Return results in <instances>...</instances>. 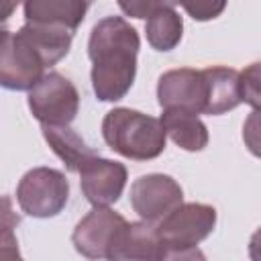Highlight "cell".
Instances as JSON below:
<instances>
[{"label": "cell", "instance_id": "cell-5", "mask_svg": "<svg viewBox=\"0 0 261 261\" xmlns=\"http://www.w3.org/2000/svg\"><path fill=\"white\" fill-rule=\"evenodd\" d=\"M216 224V210L208 204H179L155 226L165 249H190L204 241Z\"/></svg>", "mask_w": 261, "mask_h": 261}, {"label": "cell", "instance_id": "cell-1", "mask_svg": "<svg viewBox=\"0 0 261 261\" xmlns=\"http://www.w3.org/2000/svg\"><path fill=\"white\" fill-rule=\"evenodd\" d=\"M139 35L120 16H106L94 24L88 55L92 59V86L102 102H116L130 90L137 73Z\"/></svg>", "mask_w": 261, "mask_h": 261}, {"label": "cell", "instance_id": "cell-16", "mask_svg": "<svg viewBox=\"0 0 261 261\" xmlns=\"http://www.w3.org/2000/svg\"><path fill=\"white\" fill-rule=\"evenodd\" d=\"M161 126L165 135L171 137L175 145H179L186 151H202L208 145V128L198 118V114H192L188 110L169 108L161 114Z\"/></svg>", "mask_w": 261, "mask_h": 261}, {"label": "cell", "instance_id": "cell-3", "mask_svg": "<svg viewBox=\"0 0 261 261\" xmlns=\"http://www.w3.org/2000/svg\"><path fill=\"white\" fill-rule=\"evenodd\" d=\"M29 108L43 126H67L77 114L80 94L67 77L49 71L29 90Z\"/></svg>", "mask_w": 261, "mask_h": 261}, {"label": "cell", "instance_id": "cell-17", "mask_svg": "<svg viewBox=\"0 0 261 261\" xmlns=\"http://www.w3.org/2000/svg\"><path fill=\"white\" fill-rule=\"evenodd\" d=\"M43 137L49 143V147L53 149V153L65 163V167L69 171H77L92 161L94 157H98V153L94 149H90L80 135H75L69 126H43Z\"/></svg>", "mask_w": 261, "mask_h": 261}, {"label": "cell", "instance_id": "cell-23", "mask_svg": "<svg viewBox=\"0 0 261 261\" xmlns=\"http://www.w3.org/2000/svg\"><path fill=\"white\" fill-rule=\"evenodd\" d=\"M16 10V2H0V22H6V18Z\"/></svg>", "mask_w": 261, "mask_h": 261}, {"label": "cell", "instance_id": "cell-14", "mask_svg": "<svg viewBox=\"0 0 261 261\" xmlns=\"http://www.w3.org/2000/svg\"><path fill=\"white\" fill-rule=\"evenodd\" d=\"M31 47L39 53L45 67L55 65L59 59H63L71 47L73 33L61 27L51 24H39V22H24V27L18 31Z\"/></svg>", "mask_w": 261, "mask_h": 261}, {"label": "cell", "instance_id": "cell-7", "mask_svg": "<svg viewBox=\"0 0 261 261\" xmlns=\"http://www.w3.org/2000/svg\"><path fill=\"white\" fill-rule=\"evenodd\" d=\"M179 184L163 173H149L135 179L130 186V204L143 222H157L181 204Z\"/></svg>", "mask_w": 261, "mask_h": 261}, {"label": "cell", "instance_id": "cell-4", "mask_svg": "<svg viewBox=\"0 0 261 261\" xmlns=\"http://www.w3.org/2000/svg\"><path fill=\"white\" fill-rule=\"evenodd\" d=\"M69 198V181L51 167H35L27 171L16 188V200L24 214L49 218L59 214Z\"/></svg>", "mask_w": 261, "mask_h": 261}, {"label": "cell", "instance_id": "cell-19", "mask_svg": "<svg viewBox=\"0 0 261 261\" xmlns=\"http://www.w3.org/2000/svg\"><path fill=\"white\" fill-rule=\"evenodd\" d=\"M20 224V216L14 212L10 198H0V239L12 237L14 228Z\"/></svg>", "mask_w": 261, "mask_h": 261}, {"label": "cell", "instance_id": "cell-15", "mask_svg": "<svg viewBox=\"0 0 261 261\" xmlns=\"http://www.w3.org/2000/svg\"><path fill=\"white\" fill-rule=\"evenodd\" d=\"M86 10H88L86 2L31 0V2L24 4V18H27V22L61 27V29H67V31L75 33L80 22L84 20Z\"/></svg>", "mask_w": 261, "mask_h": 261}, {"label": "cell", "instance_id": "cell-12", "mask_svg": "<svg viewBox=\"0 0 261 261\" xmlns=\"http://www.w3.org/2000/svg\"><path fill=\"white\" fill-rule=\"evenodd\" d=\"M165 247L149 222H126L114 237L108 261H161Z\"/></svg>", "mask_w": 261, "mask_h": 261}, {"label": "cell", "instance_id": "cell-13", "mask_svg": "<svg viewBox=\"0 0 261 261\" xmlns=\"http://www.w3.org/2000/svg\"><path fill=\"white\" fill-rule=\"evenodd\" d=\"M206 77V108L204 114L216 116L224 114L232 108H237L243 102V90H241V73L230 67H208L202 69Z\"/></svg>", "mask_w": 261, "mask_h": 261}, {"label": "cell", "instance_id": "cell-18", "mask_svg": "<svg viewBox=\"0 0 261 261\" xmlns=\"http://www.w3.org/2000/svg\"><path fill=\"white\" fill-rule=\"evenodd\" d=\"M241 90H243V102L257 108L259 104V65L253 63L247 71H241Z\"/></svg>", "mask_w": 261, "mask_h": 261}, {"label": "cell", "instance_id": "cell-21", "mask_svg": "<svg viewBox=\"0 0 261 261\" xmlns=\"http://www.w3.org/2000/svg\"><path fill=\"white\" fill-rule=\"evenodd\" d=\"M161 261H206V257L196 247H190V249H165Z\"/></svg>", "mask_w": 261, "mask_h": 261}, {"label": "cell", "instance_id": "cell-20", "mask_svg": "<svg viewBox=\"0 0 261 261\" xmlns=\"http://www.w3.org/2000/svg\"><path fill=\"white\" fill-rule=\"evenodd\" d=\"M184 10H188L192 14V18L196 20H208V18H214L218 16L222 10H224V2H218V4H212V2H196V4H181Z\"/></svg>", "mask_w": 261, "mask_h": 261}, {"label": "cell", "instance_id": "cell-9", "mask_svg": "<svg viewBox=\"0 0 261 261\" xmlns=\"http://www.w3.org/2000/svg\"><path fill=\"white\" fill-rule=\"evenodd\" d=\"M206 77L198 69L181 67L165 71L157 84V98L163 110L177 108L192 114L204 112L206 108Z\"/></svg>", "mask_w": 261, "mask_h": 261}, {"label": "cell", "instance_id": "cell-11", "mask_svg": "<svg viewBox=\"0 0 261 261\" xmlns=\"http://www.w3.org/2000/svg\"><path fill=\"white\" fill-rule=\"evenodd\" d=\"M82 192L94 206H108L116 202L126 184V167L118 161L102 159L100 155L80 169Z\"/></svg>", "mask_w": 261, "mask_h": 261}, {"label": "cell", "instance_id": "cell-24", "mask_svg": "<svg viewBox=\"0 0 261 261\" xmlns=\"http://www.w3.org/2000/svg\"><path fill=\"white\" fill-rule=\"evenodd\" d=\"M6 27H4V22H0V35H2V31H4Z\"/></svg>", "mask_w": 261, "mask_h": 261}, {"label": "cell", "instance_id": "cell-22", "mask_svg": "<svg viewBox=\"0 0 261 261\" xmlns=\"http://www.w3.org/2000/svg\"><path fill=\"white\" fill-rule=\"evenodd\" d=\"M0 261H24L18 253V243L14 234L0 239Z\"/></svg>", "mask_w": 261, "mask_h": 261}, {"label": "cell", "instance_id": "cell-6", "mask_svg": "<svg viewBox=\"0 0 261 261\" xmlns=\"http://www.w3.org/2000/svg\"><path fill=\"white\" fill-rule=\"evenodd\" d=\"M39 53L20 33L8 29L0 35V86L8 90H31L45 73Z\"/></svg>", "mask_w": 261, "mask_h": 261}, {"label": "cell", "instance_id": "cell-8", "mask_svg": "<svg viewBox=\"0 0 261 261\" xmlns=\"http://www.w3.org/2000/svg\"><path fill=\"white\" fill-rule=\"evenodd\" d=\"M126 224L124 216L118 212L106 208V206H96L86 218H82L71 234V243L80 255L92 261L106 259L108 249L116 237V232Z\"/></svg>", "mask_w": 261, "mask_h": 261}, {"label": "cell", "instance_id": "cell-2", "mask_svg": "<svg viewBox=\"0 0 261 261\" xmlns=\"http://www.w3.org/2000/svg\"><path fill=\"white\" fill-rule=\"evenodd\" d=\"M102 135L112 151L135 161L155 159L165 149L161 120L130 108L110 110L102 120Z\"/></svg>", "mask_w": 261, "mask_h": 261}, {"label": "cell", "instance_id": "cell-10", "mask_svg": "<svg viewBox=\"0 0 261 261\" xmlns=\"http://www.w3.org/2000/svg\"><path fill=\"white\" fill-rule=\"evenodd\" d=\"M118 6L135 18H147V41L157 51H171L181 39V16L167 2H118Z\"/></svg>", "mask_w": 261, "mask_h": 261}]
</instances>
